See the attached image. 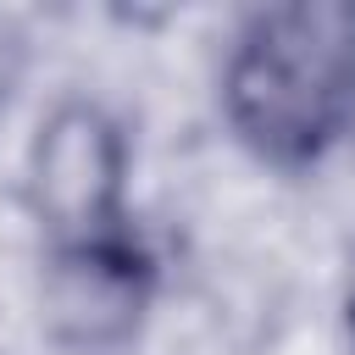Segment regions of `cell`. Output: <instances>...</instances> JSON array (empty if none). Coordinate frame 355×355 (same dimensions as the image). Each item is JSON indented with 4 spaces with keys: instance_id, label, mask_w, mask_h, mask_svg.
Here are the masks:
<instances>
[{
    "instance_id": "cell-2",
    "label": "cell",
    "mask_w": 355,
    "mask_h": 355,
    "mask_svg": "<svg viewBox=\"0 0 355 355\" xmlns=\"http://www.w3.org/2000/svg\"><path fill=\"white\" fill-rule=\"evenodd\" d=\"M133 172H139V144L128 116L89 89L55 94L33 116L17 166V189L39 233V255L139 239L144 227L133 205Z\"/></svg>"
},
{
    "instance_id": "cell-4",
    "label": "cell",
    "mask_w": 355,
    "mask_h": 355,
    "mask_svg": "<svg viewBox=\"0 0 355 355\" xmlns=\"http://www.w3.org/2000/svg\"><path fill=\"white\" fill-rule=\"evenodd\" d=\"M22 72H28V28H22V17L0 11V116L22 83Z\"/></svg>"
},
{
    "instance_id": "cell-5",
    "label": "cell",
    "mask_w": 355,
    "mask_h": 355,
    "mask_svg": "<svg viewBox=\"0 0 355 355\" xmlns=\"http://www.w3.org/2000/svg\"><path fill=\"white\" fill-rule=\"evenodd\" d=\"M338 322H344V344L355 355V255H349V272H344V300H338Z\"/></svg>"
},
{
    "instance_id": "cell-3",
    "label": "cell",
    "mask_w": 355,
    "mask_h": 355,
    "mask_svg": "<svg viewBox=\"0 0 355 355\" xmlns=\"http://www.w3.org/2000/svg\"><path fill=\"white\" fill-rule=\"evenodd\" d=\"M161 261L150 239L39 255V316L55 355H133L150 327Z\"/></svg>"
},
{
    "instance_id": "cell-1",
    "label": "cell",
    "mask_w": 355,
    "mask_h": 355,
    "mask_svg": "<svg viewBox=\"0 0 355 355\" xmlns=\"http://www.w3.org/2000/svg\"><path fill=\"white\" fill-rule=\"evenodd\" d=\"M216 116L277 178H305L344 155L355 139V0L239 11L216 55Z\"/></svg>"
}]
</instances>
